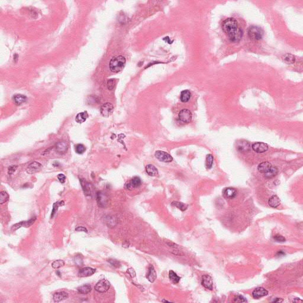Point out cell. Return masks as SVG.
Segmentation results:
<instances>
[{
	"label": "cell",
	"instance_id": "1",
	"mask_svg": "<svg viewBox=\"0 0 303 303\" xmlns=\"http://www.w3.org/2000/svg\"><path fill=\"white\" fill-rule=\"evenodd\" d=\"M222 29L232 42H239L242 38V29L234 18H228L224 20L222 23Z\"/></svg>",
	"mask_w": 303,
	"mask_h": 303
},
{
	"label": "cell",
	"instance_id": "2",
	"mask_svg": "<svg viewBox=\"0 0 303 303\" xmlns=\"http://www.w3.org/2000/svg\"><path fill=\"white\" fill-rule=\"evenodd\" d=\"M126 58L121 55L115 56L113 57L109 63L110 69L114 73H118L121 72L124 68L126 65Z\"/></svg>",
	"mask_w": 303,
	"mask_h": 303
},
{
	"label": "cell",
	"instance_id": "3",
	"mask_svg": "<svg viewBox=\"0 0 303 303\" xmlns=\"http://www.w3.org/2000/svg\"><path fill=\"white\" fill-rule=\"evenodd\" d=\"M249 37L254 40H261L264 36V31L258 26H251L248 30Z\"/></svg>",
	"mask_w": 303,
	"mask_h": 303
},
{
	"label": "cell",
	"instance_id": "4",
	"mask_svg": "<svg viewBox=\"0 0 303 303\" xmlns=\"http://www.w3.org/2000/svg\"><path fill=\"white\" fill-rule=\"evenodd\" d=\"M178 119L182 123L184 124L189 123L192 120L191 112L188 109H185V108L182 109L179 113Z\"/></svg>",
	"mask_w": 303,
	"mask_h": 303
},
{
	"label": "cell",
	"instance_id": "5",
	"mask_svg": "<svg viewBox=\"0 0 303 303\" xmlns=\"http://www.w3.org/2000/svg\"><path fill=\"white\" fill-rule=\"evenodd\" d=\"M110 287V283L107 280L103 279L99 281L95 286V289L101 293L107 292Z\"/></svg>",
	"mask_w": 303,
	"mask_h": 303
},
{
	"label": "cell",
	"instance_id": "6",
	"mask_svg": "<svg viewBox=\"0 0 303 303\" xmlns=\"http://www.w3.org/2000/svg\"><path fill=\"white\" fill-rule=\"evenodd\" d=\"M97 203L100 207H106L108 204L109 198L106 193L102 191H99L97 194Z\"/></svg>",
	"mask_w": 303,
	"mask_h": 303
},
{
	"label": "cell",
	"instance_id": "7",
	"mask_svg": "<svg viewBox=\"0 0 303 303\" xmlns=\"http://www.w3.org/2000/svg\"><path fill=\"white\" fill-rule=\"evenodd\" d=\"M155 156L159 161L162 162L169 163L173 160V158L172 157V156L165 152L157 151L155 152Z\"/></svg>",
	"mask_w": 303,
	"mask_h": 303
},
{
	"label": "cell",
	"instance_id": "8",
	"mask_svg": "<svg viewBox=\"0 0 303 303\" xmlns=\"http://www.w3.org/2000/svg\"><path fill=\"white\" fill-rule=\"evenodd\" d=\"M114 107L111 103H106L101 107L100 112L101 115L104 117H108L113 113Z\"/></svg>",
	"mask_w": 303,
	"mask_h": 303
},
{
	"label": "cell",
	"instance_id": "9",
	"mask_svg": "<svg viewBox=\"0 0 303 303\" xmlns=\"http://www.w3.org/2000/svg\"><path fill=\"white\" fill-rule=\"evenodd\" d=\"M43 168V165L38 162H33L27 167L26 171L29 174H33L39 172Z\"/></svg>",
	"mask_w": 303,
	"mask_h": 303
},
{
	"label": "cell",
	"instance_id": "10",
	"mask_svg": "<svg viewBox=\"0 0 303 303\" xmlns=\"http://www.w3.org/2000/svg\"><path fill=\"white\" fill-rule=\"evenodd\" d=\"M80 182L81 184V185H82L83 192L85 193V195L91 196L92 195L93 190H94L92 184H90V182H87L84 179L80 180Z\"/></svg>",
	"mask_w": 303,
	"mask_h": 303
},
{
	"label": "cell",
	"instance_id": "11",
	"mask_svg": "<svg viewBox=\"0 0 303 303\" xmlns=\"http://www.w3.org/2000/svg\"><path fill=\"white\" fill-rule=\"evenodd\" d=\"M252 148L255 152L262 153L268 150V145L263 142H257L252 144Z\"/></svg>",
	"mask_w": 303,
	"mask_h": 303
},
{
	"label": "cell",
	"instance_id": "12",
	"mask_svg": "<svg viewBox=\"0 0 303 303\" xmlns=\"http://www.w3.org/2000/svg\"><path fill=\"white\" fill-rule=\"evenodd\" d=\"M36 220V217H32L31 219L29 220H27V221H22V222H20V223H18L17 224H14V226H13V227L11 228V229L13 230H17L18 228H20L22 227H29L31 226L32 224H34V223L35 222V221Z\"/></svg>",
	"mask_w": 303,
	"mask_h": 303
},
{
	"label": "cell",
	"instance_id": "13",
	"mask_svg": "<svg viewBox=\"0 0 303 303\" xmlns=\"http://www.w3.org/2000/svg\"><path fill=\"white\" fill-rule=\"evenodd\" d=\"M201 284L206 289L212 290L213 288V282L212 277L208 275H203L202 277Z\"/></svg>",
	"mask_w": 303,
	"mask_h": 303
},
{
	"label": "cell",
	"instance_id": "14",
	"mask_svg": "<svg viewBox=\"0 0 303 303\" xmlns=\"http://www.w3.org/2000/svg\"><path fill=\"white\" fill-rule=\"evenodd\" d=\"M268 294V291L263 287L255 288L252 292V296L255 299H259Z\"/></svg>",
	"mask_w": 303,
	"mask_h": 303
},
{
	"label": "cell",
	"instance_id": "15",
	"mask_svg": "<svg viewBox=\"0 0 303 303\" xmlns=\"http://www.w3.org/2000/svg\"><path fill=\"white\" fill-rule=\"evenodd\" d=\"M141 184H142L141 179L139 177L135 176L133 179H131V180L126 185V188L127 189L129 190H132L134 188L140 187Z\"/></svg>",
	"mask_w": 303,
	"mask_h": 303
},
{
	"label": "cell",
	"instance_id": "16",
	"mask_svg": "<svg viewBox=\"0 0 303 303\" xmlns=\"http://www.w3.org/2000/svg\"><path fill=\"white\" fill-rule=\"evenodd\" d=\"M237 195V191L236 190L231 187L226 188L223 190V196L224 198L227 199H233Z\"/></svg>",
	"mask_w": 303,
	"mask_h": 303
},
{
	"label": "cell",
	"instance_id": "17",
	"mask_svg": "<svg viewBox=\"0 0 303 303\" xmlns=\"http://www.w3.org/2000/svg\"><path fill=\"white\" fill-rule=\"evenodd\" d=\"M95 273V269H93L90 267H85L79 271L78 275L79 277L84 278V277H88L91 276Z\"/></svg>",
	"mask_w": 303,
	"mask_h": 303
},
{
	"label": "cell",
	"instance_id": "18",
	"mask_svg": "<svg viewBox=\"0 0 303 303\" xmlns=\"http://www.w3.org/2000/svg\"><path fill=\"white\" fill-rule=\"evenodd\" d=\"M69 295L68 293L64 291H61V292H58L54 294L53 295V300L55 302L59 303L62 301H63L65 300H67L68 298Z\"/></svg>",
	"mask_w": 303,
	"mask_h": 303
},
{
	"label": "cell",
	"instance_id": "19",
	"mask_svg": "<svg viewBox=\"0 0 303 303\" xmlns=\"http://www.w3.org/2000/svg\"><path fill=\"white\" fill-rule=\"evenodd\" d=\"M273 167L272 164L269 162H264L261 163L258 165V169L259 172L262 174H265L268 172Z\"/></svg>",
	"mask_w": 303,
	"mask_h": 303
},
{
	"label": "cell",
	"instance_id": "20",
	"mask_svg": "<svg viewBox=\"0 0 303 303\" xmlns=\"http://www.w3.org/2000/svg\"><path fill=\"white\" fill-rule=\"evenodd\" d=\"M147 280L151 282H153L155 281L156 280L157 275L156 273L154 267L152 265H150L148 268V273L146 276Z\"/></svg>",
	"mask_w": 303,
	"mask_h": 303
},
{
	"label": "cell",
	"instance_id": "21",
	"mask_svg": "<svg viewBox=\"0 0 303 303\" xmlns=\"http://www.w3.org/2000/svg\"><path fill=\"white\" fill-rule=\"evenodd\" d=\"M68 149V143L65 142V141H62L60 142H58L56 146V149L58 153H64L67 151Z\"/></svg>",
	"mask_w": 303,
	"mask_h": 303
},
{
	"label": "cell",
	"instance_id": "22",
	"mask_svg": "<svg viewBox=\"0 0 303 303\" xmlns=\"http://www.w3.org/2000/svg\"><path fill=\"white\" fill-rule=\"evenodd\" d=\"M280 198L276 195L273 196L268 200V204L272 208H277L280 205Z\"/></svg>",
	"mask_w": 303,
	"mask_h": 303
},
{
	"label": "cell",
	"instance_id": "23",
	"mask_svg": "<svg viewBox=\"0 0 303 303\" xmlns=\"http://www.w3.org/2000/svg\"><path fill=\"white\" fill-rule=\"evenodd\" d=\"M13 99L15 104L19 106L24 103L27 101V98L26 96L22 94H15L13 96Z\"/></svg>",
	"mask_w": 303,
	"mask_h": 303
},
{
	"label": "cell",
	"instance_id": "24",
	"mask_svg": "<svg viewBox=\"0 0 303 303\" xmlns=\"http://www.w3.org/2000/svg\"><path fill=\"white\" fill-rule=\"evenodd\" d=\"M250 145L247 142H241L237 146V149L240 152H246L250 150Z\"/></svg>",
	"mask_w": 303,
	"mask_h": 303
},
{
	"label": "cell",
	"instance_id": "25",
	"mask_svg": "<svg viewBox=\"0 0 303 303\" xmlns=\"http://www.w3.org/2000/svg\"><path fill=\"white\" fill-rule=\"evenodd\" d=\"M146 171L147 174L151 176H155L158 175V171L157 168L151 164L147 165L146 167Z\"/></svg>",
	"mask_w": 303,
	"mask_h": 303
},
{
	"label": "cell",
	"instance_id": "26",
	"mask_svg": "<svg viewBox=\"0 0 303 303\" xmlns=\"http://www.w3.org/2000/svg\"><path fill=\"white\" fill-rule=\"evenodd\" d=\"M88 117V114L87 111H83L78 114L75 117L76 122L81 124L87 120Z\"/></svg>",
	"mask_w": 303,
	"mask_h": 303
},
{
	"label": "cell",
	"instance_id": "27",
	"mask_svg": "<svg viewBox=\"0 0 303 303\" xmlns=\"http://www.w3.org/2000/svg\"><path fill=\"white\" fill-rule=\"evenodd\" d=\"M78 292L79 293L83 294H87L90 293L92 290L91 285L87 284V285H83L81 287H79L78 289Z\"/></svg>",
	"mask_w": 303,
	"mask_h": 303
},
{
	"label": "cell",
	"instance_id": "28",
	"mask_svg": "<svg viewBox=\"0 0 303 303\" xmlns=\"http://www.w3.org/2000/svg\"><path fill=\"white\" fill-rule=\"evenodd\" d=\"M191 94L189 90H184L181 92L180 95V99L183 103H187L191 99Z\"/></svg>",
	"mask_w": 303,
	"mask_h": 303
},
{
	"label": "cell",
	"instance_id": "29",
	"mask_svg": "<svg viewBox=\"0 0 303 303\" xmlns=\"http://www.w3.org/2000/svg\"><path fill=\"white\" fill-rule=\"evenodd\" d=\"M169 277L171 281L174 284H178L181 280V278L178 277L177 274L172 270L169 272Z\"/></svg>",
	"mask_w": 303,
	"mask_h": 303
},
{
	"label": "cell",
	"instance_id": "30",
	"mask_svg": "<svg viewBox=\"0 0 303 303\" xmlns=\"http://www.w3.org/2000/svg\"><path fill=\"white\" fill-rule=\"evenodd\" d=\"M278 169L276 167H272L271 169L265 174V178H272L278 174Z\"/></svg>",
	"mask_w": 303,
	"mask_h": 303
},
{
	"label": "cell",
	"instance_id": "31",
	"mask_svg": "<svg viewBox=\"0 0 303 303\" xmlns=\"http://www.w3.org/2000/svg\"><path fill=\"white\" fill-rule=\"evenodd\" d=\"M283 59H284V61L285 63H287L288 64L293 63L295 62V61H296L295 57L293 55L289 54V53H287V54L283 56Z\"/></svg>",
	"mask_w": 303,
	"mask_h": 303
},
{
	"label": "cell",
	"instance_id": "32",
	"mask_svg": "<svg viewBox=\"0 0 303 303\" xmlns=\"http://www.w3.org/2000/svg\"><path fill=\"white\" fill-rule=\"evenodd\" d=\"M172 204L174 205L175 207H177L178 208H179L180 210H181L182 212L185 211L188 208V205L185 204L183 203L179 202V201H174V202H172Z\"/></svg>",
	"mask_w": 303,
	"mask_h": 303
},
{
	"label": "cell",
	"instance_id": "33",
	"mask_svg": "<svg viewBox=\"0 0 303 303\" xmlns=\"http://www.w3.org/2000/svg\"><path fill=\"white\" fill-rule=\"evenodd\" d=\"M9 200V195L6 191H1L0 192V204H3Z\"/></svg>",
	"mask_w": 303,
	"mask_h": 303
},
{
	"label": "cell",
	"instance_id": "34",
	"mask_svg": "<svg viewBox=\"0 0 303 303\" xmlns=\"http://www.w3.org/2000/svg\"><path fill=\"white\" fill-rule=\"evenodd\" d=\"M213 160H214L213 156H212V154H208L207 155L206 161H205V165L208 169H211L212 168Z\"/></svg>",
	"mask_w": 303,
	"mask_h": 303
},
{
	"label": "cell",
	"instance_id": "35",
	"mask_svg": "<svg viewBox=\"0 0 303 303\" xmlns=\"http://www.w3.org/2000/svg\"><path fill=\"white\" fill-rule=\"evenodd\" d=\"M65 265V262L62 260H57L54 261L52 264V266L54 269H59L61 267H63Z\"/></svg>",
	"mask_w": 303,
	"mask_h": 303
},
{
	"label": "cell",
	"instance_id": "36",
	"mask_svg": "<svg viewBox=\"0 0 303 303\" xmlns=\"http://www.w3.org/2000/svg\"><path fill=\"white\" fill-rule=\"evenodd\" d=\"M85 151L86 148L83 144H78L75 146V151L78 154H83Z\"/></svg>",
	"mask_w": 303,
	"mask_h": 303
},
{
	"label": "cell",
	"instance_id": "37",
	"mask_svg": "<svg viewBox=\"0 0 303 303\" xmlns=\"http://www.w3.org/2000/svg\"><path fill=\"white\" fill-rule=\"evenodd\" d=\"M234 301L235 303H246V302H248L246 298H244L243 296H241V295L235 296Z\"/></svg>",
	"mask_w": 303,
	"mask_h": 303
},
{
	"label": "cell",
	"instance_id": "38",
	"mask_svg": "<svg viewBox=\"0 0 303 303\" xmlns=\"http://www.w3.org/2000/svg\"><path fill=\"white\" fill-rule=\"evenodd\" d=\"M74 262L77 266H83V259L81 255H77L74 258Z\"/></svg>",
	"mask_w": 303,
	"mask_h": 303
},
{
	"label": "cell",
	"instance_id": "39",
	"mask_svg": "<svg viewBox=\"0 0 303 303\" xmlns=\"http://www.w3.org/2000/svg\"><path fill=\"white\" fill-rule=\"evenodd\" d=\"M273 239L277 241V242H285L286 239L285 238L282 236V235H275L274 237H273Z\"/></svg>",
	"mask_w": 303,
	"mask_h": 303
},
{
	"label": "cell",
	"instance_id": "40",
	"mask_svg": "<svg viewBox=\"0 0 303 303\" xmlns=\"http://www.w3.org/2000/svg\"><path fill=\"white\" fill-rule=\"evenodd\" d=\"M18 168V166L17 165H12V166H10V167L8 168V174L9 175H12L15 171L17 170V169Z\"/></svg>",
	"mask_w": 303,
	"mask_h": 303
},
{
	"label": "cell",
	"instance_id": "41",
	"mask_svg": "<svg viewBox=\"0 0 303 303\" xmlns=\"http://www.w3.org/2000/svg\"><path fill=\"white\" fill-rule=\"evenodd\" d=\"M111 265H113L114 267H116V268H119L120 267V262L117 261V260H115V259H109L108 261Z\"/></svg>",
	"mask_w": 303,
	"mask_h": 303
},
{
	"label": "cell",
	"instance_id": "42",
	"mask_svg": "<svg viewBox=\"0 0 303 303\" xmlns=\"http://www.w3.org/2000/svg\"><path fill=\"white\" fill-rule=\"evenodd\" d=\"M58 179L59 180V182L62 183V184H63V183H65V181H66V176L63 174H60L58 175Z\"/></svg>",
	"mask_w": 303,
	"mask_h": 303
},
{
	"label": "cell",
	"instance_id": "43",
	"mask_svg": "<svg viewBox=\"0 0 303 303\" xmlns=\"http://www.w3.org/2000/svg\"><path fill=\"white\" fill-rule=\"evenodd\" d=\"M114 85L115 83H114L113 80L111 79V80H109L108 81V83H107V86H108V88L110 90H112L114 87Z\"/></svg>",
	"mask_w": 303,
	"mask_h": 303
},
{
	"label": "cell",
	"instance_id": "44",
	"mask_svg": "<svg viewBox=\"0 0 303 303\" xmlns=\"http://www.w3.org/2000/svg\"><path fill=\"white\" fill-rule=\"evenodd\" d=\"M59 205H61V204H59V203H56L54 204V205H53V210H52V217H53L54 214H55L56 212L58 210V207Z\"/></svg>",
	"mask_w": 303,
	"mask_h": 303
},
{
	"label": "cell",
	"instance_id": "45",
	"mask_svg": "<svg viewBox=\"0 0 303 303\" xmlns=\"http://www.w3.org/2000/svg\"><path fill=\"white\" fill-rule=\"evenodd\" d=\"M127 273H129L131 278H134L136 276V273L133 268H129V269H127Z\"/></svg>",
	"mask_w": 303,
	"mask_h": 303
},
{
	"label": "cell",
	"instance_id": "46",
	"mask_svg": "<svg viewBox=\"0 0 303 303\" xmlns=\"http://www.w3.org/2000/svg\"><path fill=\"white\" fill-rule=\"evenodd\" d=\"M75 230L76 231H77V232H79V231H81V232H86V233H87V232H88L87 229L85 227H82V226L77 227V228H76Z\"/></svg>",
	"mask_w": 303,
	"mask_h": 303
},
{
	"label": "cell",
	"instance_id": "47",
	"mask_svg": "<svg viewBox=\"0 0 303 303\" xmlns=\"http://www.w3.org/2000/svg\"><path fill=\"white\" fill-rule=\"evenodd\" d=\"M283 301V300L280 298H276L273 301V303H282Z\"/></svg>",
	"mask_w": 303,
	"mask_h": 303
},
{
	"label": "cell",
	"instance_id": "48",
	"mask_svg": "<svg viewBox=\"0 0 303 303\" xmlns=\"http://www.w3.org/2000/svg\"><path fill=\"white\" fill-rule=\"evenodd\" d=\"M277 256H278V257H279L280 255V256H284V255H285V253H284V252H283L282 250H280V251H279V252L277 253Z\"/></svg>",
	"mask_w": 303,
	"mask_h": 303
}]
</instances>
